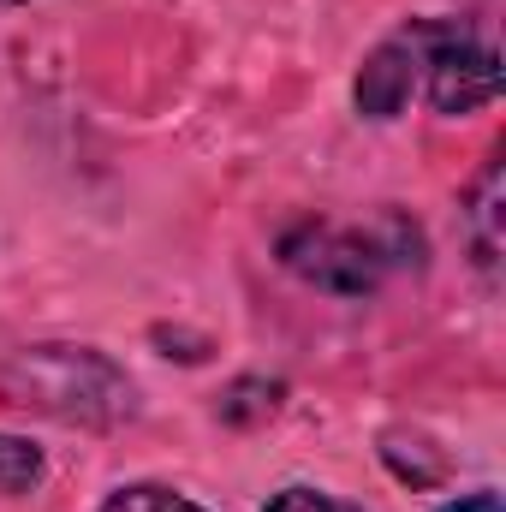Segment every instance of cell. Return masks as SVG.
Returning <instances> with one entry per match:
<instances>
[{
	"instance_id": "ba28073f",
	"label": "cell",
	"mask_w": 506,
	"mask_h": 512,
	"mask_svg": "<svg viewBox=\"0 0 506 512\" xmlns=\"http://www.w3.org/2000/svg\"><path fill=\"white\" fill-rule=\"evenodd\" d=\"M262 512H364V507H352V501H340V495H328V489L292 483V489L268 495V507H262Z\"/></svg>"
},
{
	"instance_id": "5b68a950",
	"label": "cell",
	"mask_w": 506,
	"mask_h": 512,
	"mask_svg": "<svg viewBox=\"0 0 506 512\" xmlns=\"http://www.w3.org/2000/svg\"><path fill=\"white\" fill-rule=\"evenodd\" d=\"M459 221H465V245L477 256L483 280L495 286L501 280V251H506V239H501V161H483V173L459 197Z\"/></svg>"
},
{
	"instance_id": "3957f363",
	"label": "cell",
	"mask_w": 506,
	"mask_h": 512,
	"mask_svg": "<svg viewBox=\"0 0 506 512\" xmlns=\"http://www.w3.org/2000/svg\"><path fill=\"white\" fill-rule=\"evenodd\" d=\"M405 36L417 48V72H423L417 90L429 96L435 114L459 120L501 96V54L483 30H471L459 18H411Z\"/></svg>"
},
{
	"instance_id": "30bf717a",
	"label": "cell",
	"mask_w": 506,
	"mask_h": 512,
	"mask_svg": "<svg viewBox=\"0 0 506 512\" xmlns=\"http://www.w3.org/2000/svg\"><path fill=\"white\" fill-rule=\"evenodd\" d=\"M0 6H18V0H0Z\"/></svg>"
},
{
	"instance_id": "7a4b0ae2",
	"label": "cell",
	"mask_w": 506,
	"mask_h": 512,
	"mask_svg": "<svg viewBox=\"0 0 506 512\" xmlns=\"http://www.w3.org/2000/svg\"><path fill=\"white\" fill-rule=\"evenodd\" d=\"M405 245L417 251V233H405L399 215H381L376 233L364 227H328V221H298L286 239H280V262L310 280L316 292H334V298H364L387 280V268L405 256Z\"/></svg>"
},
{
	"instance_id": "8992f818",
	"label": "cell",
	"mask_w": 506,
	"mask_h": 512,
	"mask_svg": "<svg viewBox=\"0 0 506 512\" xmlns=\"http://www.w3.org/2000/svg\"><path fill=\"white\" fill-rule=\"evenodd\" d=\"M48 477V459L24 435H0V495H30Z\"/></svg>"
},
{
	"instance_id": "52a82bcc",
	"label": "cell",
	"mask_w": 506,
	"mask_h": 512,
	"mask_svg": "<svg viewBox=\"0 0 506 512\" xmlns=\"http://www.w3.org/2000/svg\"><path fill=\"white\" fill-rule=\"evenodd\" d=\"M102 512H209V507H197L191 495H179L167 483H126L102 501Z\"/></svg>"
},
{
	"instance_id": "9c48e42d",
	"label": "cell",
	"mask_w": 506,
	"mask_h": 512,
	"mask_svg": "<svg viewBox=\"0 0 506 512\" xmlns=\"http://www.w3.org/2000/svg\"><path fill=\"white\" fill-rule=\"evenodd\" d=\"M435 512H501V495L477 489V495H459V501H447V507H435Z\"/></svg>"
},
{
	"instance_id": "277c9868",
	"label": "cell",
	"mask_w": 506,
	"mask_h": 512,
	"mask_svg": "<svg viewBox=\"0 0 506 512\" xmlns=\"http://www.w3.org/2000/svg\"><path fill=\"white\" fill-rule=\"evenodd\" d=\"M417 84H423V72H417V48H411V36H405V24H399L376 54L364 60V72H358V84H352L358 114H364V120H399L405 102L417 96Z\"/></svg>"
},
{
	"instance_id": "6da1fadb",
	"label": "cell",
	"mask_w": 506,
	"mask_h": 512,
	"mask_svg": "<svg viewBox=\"0 0 506 512\" xmlns=\"http://www.w3.org/2000/svg\"><path fill=\"white\" fill-rule=\"evenodd\" d=\"M0 405L72 429H120L137 417V387L96 346H18L0 358Z\"/></svg>"
}]
</instances>
